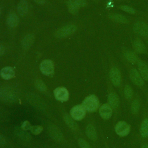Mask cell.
<instances>
[{
    "mask_svg": "<svg viewBox=\"0 0 148 148\" xmlns=\"http://www.w3.org/2000/svg\"><path fill=\"white\" fill-rule=\"evenodd\" d=\"M130 76L132 82L138 86H142L144 84L143 78L142 77L138 71L134 68H132L130 71Z\"/></svg>",
    "mask_w": 148,
    "mask_h": 148,
    "instance_id": "30bf717a",
    "label": "cell"
},
{
    "mask_svg": "<svg viewBox=\"0 0 148 148\" xmlns=\"http://www.w3.org/2000/svg\"><path fill=\"white\" fill-rule=\"evenodd\" d=\"M138 68L143 79L148 80V66L142 61H138Z\"/></svg>",
    "mask_w": 148,
    "mask_h": 148,
    "instance_id": "2e32d148",
    "label": "cell"
},
{
    "mask_svg": "<svg viewBox=\"0 0 148 148\" xmlns=\"http://www.w3.org/2000/svg\"><path fill=\"white\" fill-rule=\"evenodd\" d=\"M133 30L140 36L145 37L148 36V25L143 21L135 23L133 26Z\"/></svg>",
    "mask_w": 148,
    "mask_h": 148,
    "instance_id": "52a82bcc",
    "label": "cell"
},
{
    "mask_svg": "<svg viewBox=\"0 0 148 148\" xmlns=\"http://www.w3.org/2000/svg\"><path fill=\"white\" fill-rule=\"evenodd\" d=\"M142 148H148V145H143L142 146Z\"/></svg>",
    "mask_w": 148,
    "mask_h": 148,
    "instance_id": "8d00e7d4",
    "label": "cell"
},
{
    "mask_svg": "<svg viewBox=\"0 0 148 148\" xmlns=\"http://www.w3.org/2000/svg\"><path fill=\"white\" fill-rule=\"evenodd\" d=\"M34 41V36L32 34H28L21 40V45L24 50L29 49Z\"/></svg>",
    "mask_w": 148,
    "mask_h": 148,
    "instance_id": "5bb4252c",
    "label": "cell"
},
{
    "mask_svg": "<svg viewBox=\"0 0 148 148\" xmlns=\"http://www.w3.org/2000/svg\"><path fill=\"white\" fill-rule=\"evenodd\" d=\"M124 57L128 62L131 63H136L138 61L136 55L131 51H127L125 52Z\"/></svg>",
    "mask_w": 148,
    "mask_h": 148,
    "instance_id": "603a6c76",
    "label": "cell"
},
{
    "mask_svg": "<svg viewBox=\"0 0 148 148\" xmlns=\"http://www.w3.org/2000/svg\"><path fill=\"white\" fill-rule=\"evenodd\" d=\"M139 107H140V104L139 101L137 99H135L131 104V110L132 113L134 114L137 113L139 110Z\"/></svg>",
    "mask_w": 148,
    "mask_h": 148,
    "instance_id": "83f0119b",
    "label": "cell"
},
{
    "mask_svg": "<svg viewBox=\"0 0 148 148\" xmlns=\"http://www.w3.org/2000/svg\"><path fill=\"white\" fill-rule=\"evenodd\" d=\"M82 105L86 110L90 112H93L96 111L98 108L99 101L95 95H90L83 100Z\"/></svg>",
    "mask_w": 148,
    "mask_h": 148,
    "instance_id": "6da1fadb",
    "label": "cell"
},
{
    "mask_svg": "<svg viewBox=\"0 0 148 148\" xmlns=\"http://www.w3.org/2000/svg\"><path fill=\"white\" fill-rule=\"evenodd\" d=\"M109 76L110 80L114 86L117 87L120 86L121 83V75L117 68L112 67L110 70Z\"/></svg>",
    "mask_w": 148,
    "mask_h": 148,
    "instance_id": "9c48e42d",
    "label": "cell"
},
{
    "mask_svg": "<svg viewBox=\"0 0 148 148\" xmlns=\"http://www.w3.org/2000/svg\"><path fill=\"white\" fill-rule=\"evenodd\" d=\"M0 74L3 79L9 80L14 77L15 72L13 68L10 66H6L1 70Z\"/></svg>",
    "mask_w": 148,
    "mask_h": 148,
    "instance_id": "9a60e30c",
    "label": "cell"
},
{
    "mask_svg": "<svg viewBox=\"0 0 148 148\" xmlns=\"http://www.w3.org/2000/svg\"><path fill=\"white\" fill-rule=\"evenodd\" d=\"M31 132L34 135L39 134L43 130V127L41 125H32L31 128Z\"/></svg>",
    "mask_w": 148,
    "mask_h": 148,
    "instance_id": "f1b7e54d",
    "label": "cell"
},
{
    "mask_svg": "<svg viewBox=\"0 0 148 148\" xmlns=\"http://www.w3.org/2000/svg\"><path fill=\"white\" fill-rule=\"evenodd\" d=\"M78 144L80 148H91L89 144L86 140L83 139H79L78 140Z\"/></svg>",
    "mask_w": 148,
    "mask_h": 148,
    "instance_id": "4dcf8cb0",
    "label": "cell"
},
{
    "mask_svg": "<svg viewBox=\"0 0 148 148\" xmlns=\"http://www.w3.org/2000/svg\"><path fill=\"white\" fill-rule=\"evenodd\" d=\"M71 116L75 120L83 119L86 115V109L82 105H77L71 109Z\"/></svg>",
    "mask_w": 148,
    "mask_h": 148,
    "instance_id": "277c9868",
    "label": "cell"
},
{
    "mask_svg": "<svg viewBox=\"0 0 148 148\" xmlns=\"http://www.w3.org/2000/svg\"><path fill=\"white\" fill-rule=\"evenodd\" d=\"M1 10H2V9H1V8L0 7V15H1Z\"/></svg>",
    "mask_w": 148,
    "mask_h": 148,
    "instance_id": "74e56055",
    "label": "cell"
},
{
    "mask_svg": "<svg viewBox=\"0 0 148 148\" xmlns=\"http://www.w3.org/2000/svg\"><path fill=\"white\" fill-rule=\"evenodd\" d=\"M35 84V87L36 88V89L40 91H45L47 89L46 86L45 84V83L40 79L36 80Z\"/></svg>",
    "mask_w": 148,
    "mask_h": 148,
    "instance_id": "4316f807",
    "label": "cell"
},
{
    "mask_svg": "<svg viewBox=\"0 0 148 148\" xmlns=\"http://www.w3.org/2000/svg\"><path fill=\"white\" fill-rule=\"evenodd\" d=\"M40 72L46 76H52L54 72V65L50 60H43L40 64Z\"/></svg>",
    "mask_w": 148,
    "mask_h": 148,
    "instance_id": "3957f363",
    "label": "cell"
},
{
    "mask_svg": "<svg viewBox=\"0 0 148 148\" xmlns=\"http://www.w3.org/2000/svg\"><path fill=\"white\" fill-rule=\"evenodd\" d=\"M140 134L143 138L148 137V119H145L140 127Z\"/></svg>",
    "mask_w": 148,
    "mask_h": 148,
    "instance_id": "44dd1931",
    "label": "cell"
},
{
    "mask_svg": "<svg viewBox=\"0 0 148 148\" xmlns=\"http://www.w3.org/2000/svg\"><path fill=\"white\" fill-rule=\"evenodd\" d=\"M110 17L111 18V19L113 20L114 21L117 22V23H127L128 22V20L127 19V18L120 14H112L110 15Z\"/></svg>",
    "mask_w": 148,
    "mask_h": 148,
    "instance_id": "d4e9b609",
    "label": "cell"
},
{
    "mask_svg": "<svg viewBox=\"0 0 148 148\" xmlns=\"http://www.w3.org/2000/svg\"><path fill=\"white\" fill-rule=\"evenodd\" d=\"M49 132L51 137L57 140V141H61L63 139V135L60 129L55 125H51L49 127Z\"/></svg>",
    "mask_w": 148,
    "mask_h": 148,
    "instance_id": "4fadbf2b",
    "label": "cell"
},
{
    "mask_svg": "<svg viewBox=\"0 0 148 148\" xmlns=\"http://www.w3.org/2000/svg\"><path fill=\"white\" fill-rule=\"evenodd\" d=\"M124 94L125 98L128 100H130L132 98V97H133V90H132V88H131V86H130L129 85H126L124 87Z\"/></svg>",
    "mask_w": 148,
    "mask_h": 148,
    "instance_id": "484cf974",
    "label": "cell"
},
{
    "mask_svg": "<svg viewBox=\"0 0 148 148\" xmlns=\"http://www.w3.org/2000/svg\"><path fill=\"white\" fill-rule=\"evenodd\" d=\"M67 7L69 12L72 14H76L79 11V6L74 2V1L68 0L67 1Z\"/></svg>",
    "mask_w": 148,
    "mask_h": 148,
    "instance_id": "7402d4cb",
    "label": "cell"
},
{
    "mask_svg": "<svg viewBox=\"0 0 148 148\" xmlns=\"http://www.w3.org/2000/svg\"><path fill=\"white\" fill-rule=\"evenodd\" d=\"M0 98L8 102H14L17 99L14 92L9 88H5L0 91Z\"/></svg>",
    "mask_w": 148,
    "mask_h": 148,
    "instance_id": "8992f818",
    "label": "cell"
},
{
    "mask_svg": "<svg viewBox=\"0 0 148 148\" xmlns=\"http://www.w3.org/2000/svg\"><path fill=\"white\" fill-rule=\"evenodd\" d=\"M74 2L79 6V7H83L86 5V0H73Z\"/></svg>",
    "mask_w": 148,
    "mask_h": 148,
    "instance_id": "d6a6232c",
    "label": "cell"
},
{
    "mask_svg": "<svg viewBox=\"0 0 148 148\" xmlns=\"http://www.w3.org/2000/svg\"><path fill=\"white\" fill-rule=\"evenodd\" d=\"M54 95L56 99L61 102H65L68 99L69 92L64 87H59L54 90Z\"/></svg>",
    "mask_w": 148,
    "mask_h": 148,
    "instance_id": "ba28073f",
    "label": "cell"
},
{
    "mask_svg": "<svg viewBox=\"0 0 148 148\" xmlns=\"http://www.w3.org/2000/svg\"><path fill=\"white\" fill-rule=\"evenodd\" d=\"M36 3H38V4H40V5H42V4H43L45 3V0H34Z\"/></svg>",
    "mask_w": 148,
    "mask_h": 148,
    "instance_id": "d590c367",
    "label": "cell"
},
{
    "mask_svg": "<svg viewBox=\"0 0 148 148\" xmlns=\"http://www.w3.org/2000/svg\"><path fill=\"white\" fill-rule=\"evenodd\" d=\"M133 47L135 51L138 53H145L146 51V47L144 43L139 39H135L133 42Z\"/></svg>",
    "mask_w": 148,
    "mask_h": 148,
    "instance_id": "d6986e66",
    "label": "cell"
},
{
    "mask_svg": "<svg viewBox=\"0 0 148 148\" xmlns=\"http://www.w3.org/2000/svg\"><path fill=\"white\" fill-rule=\"evenodd\" d=\"M86 133L87 136L88 138H90L91 140H95L97 138V134L96 132V130L93 125L92 124H88L86 130Z\"/></svg>",
    "mask_w": 148,
    "mask_h": 148,
    "instance_id": "ffe728a7",
    "label": "cell"
},
{
    "mask_svg": "<svg viewBox=\"0 0 148 148\" xmlns=\"http://www.w3.org/2000/svg\"><path fill=\"white\" fill-rule=\"evenodd\" d=\"M5 53V47L2 45H0V56Z\"/></svg>",
    "mask_w": 148,
    "mask_h": 148,
    "instance_id": "e575fe53",
    "label": "cell"
},
{
    "mask_svg": "<svg viewBox=\"0 0 148 148\" xmlns=\"http://www.w3.org/2000/svg\"><path fill=\"white\" fill-rule=\"evenodd\" d=\"M76 27L73 24H69L60 28L55 32L56 37L65 38L73 35L76 31Z\"/></svg>",
    "mask_w": 148,
    "mask_h": 148,
    "instance_id": "7a4b0ae2",
    "label": "cell"
},
{
    "mask_svg": "<svg viewBox=\"0 0 148 148\" xmlns=\"http://www.w3.org/2000/svg\"><path fill=\"white\" fill-rule=\"evenodd\" d=\"M120 9L125 12H127L128 13H130V14H135V10L134 8H132V7L130 6H127V5H122L120 6Z\"/></svg>",
    "mask_w": 148,
    "mask_h": 148,
    "instance_id": "f546056e",
    "label": "cell"
},
{
    "mask_svg": "<svg viewBox=\"0 0 148 148\" xmlns=\"http://www.w3.org/2000/svg\"><path fill=\"white\" fill-rule=\"evenodd\" d=\"M31 127H32V125H31L30 122L29 121H27V120L24 121L22 124V125H21L22 129L24 131L30 130Z\"/></svg>",
    "mask_w": 148,
    "mask_h": 148,
    "instance_id": "1f68e13d",
    "label": "cell"
},
{
    "mask_svg": "<svg viewBox=\"0 0 148 148\" xmlns=\"http://www.w3.org/2000/svg\"><path fill=\"white\" fill-rule=\"evenodd\" d=\"M19 23V18L14 12L9 13L6 18V24L9 28H15Z\"/></svg>",
    "mask_w": 148,
    "mask_h": 148,
    "instance_id": "8fae6325",
    "label": "cell"
},
{
    "mask_svg": "<svg viewBox=\"0 0 148 148\" xmlns=\"http://www.w3.org/2000/svg\"><path fill=\"white\" fill-rule=\"evenodd\" d=\"M116 133L120 136H127L130 131V125L124 121H119L115 126Z\"/></svg>",
    "mask_w": 148,
    "mask_h": 148,
    "instance_id": "5b68a950",
    "label": "cell"
},
{
    "mask_svg": "<svg viewBox=\"0 0 148 148\" xmlns=\"http://www.w3.org/2000/svg\"><path fill=\"white\" fill-rule=\"evenodd\" d=\"M64 120L66 123V124L72 130H76L77 128V125L76 122L74 121V119L71 117L69 116L68 114H66L64 117Z\"/></svg>",
    "mask_w": 148,
    "mask_h": 148,
    "instance_id": "cb8c5ba5",
    "label": "cell"
},
{
    "mask_svg": "<svg viewBox=\"0 0 148 148\" xmlns=\"http://www.w3.org/2000/svg\"><path fill=\"white\" fill-rule=\"evenodd\" d=\"M99 113L102 119L105 120L109 119L111 117L112 114V107L109 104H103L99 108Z\"/></svg>",
    "mask_w": 148,
    "mask_h": 148,
    "instance_id": "7c38bea8",
    "label": "cell"
},
{
    "mask_svg": "<svg viewBox=\"0 0 148 148\" xmlns=\"http://www.w3.org/2000/svg\"><path fill=\"white\" fill-rule=\"evenodd\" d=\"M28 10V3L27 0H21L18 3L17 11L21 16H24L27 14Z\"/></svg>",
    "mask_w": 148,
    "mask_h": 148,
    "instance_id": "e0dca14e",
    "label": "cell"
},
{
    "mask_svg": "<svg viewBox=\"0 0 148 148\" xmlns=\"http://www.w3.org/2000/svg\"><path fill=\"white\" fill-rule=\"evenodd\" d=\"M108 102L109 105L113 108H117L120 103L119 97L115 92H111L108 95Z\"/></svg>",
    "mask_w": 148,
    "mask_h": 148,
    "instance_id": "ac0fdd59",
    "label": "cell"
},
{
    "mask_svg": "<svg viewBox=\"0 0 148 148\" xmlns=\"http://www.w3.org/2000/svg\"><path fill=\"white\" fill-rule=\"evenodd\" d=\"M6 138L3 136L0 135V146H4L6 144Z\"/></svg>",
    "mask_w": 148,
    "mask_h": 148,
    "instance_id": "836d02e7",
    "label": "cell"
}]
</instances>
